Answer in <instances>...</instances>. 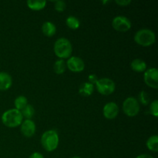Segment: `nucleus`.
<instances>
[{
  "mask_svg": "<svg viewBox=\"0 0 158 158\" xmlns=\"http://www.w3.org/2000/svg\"><path fill=\"white\" fill-rule=\"evenodd\" d=\"M66 24L71 29H77L80 26V20L77 17L73 16V15L67 17L66 19Z\"/></svg>",
  "mask_w": 158,
  "mask_h": 158,
  "instance_id": "19",
  "label": "nucleus"
},
{
  "mask_svg": "<svg viewBox=\"0 0 158 158\" xmlns=\"http://www.w3.org/2000/svg\"><path fill=\"white\" fill-rule=\"evenodd\" d=\"M98 77H97V75H95V74H90V75H89V77H88V80H89V83H92L93 85L97 82V80H98Z\"/></svg>",
  "mask_w": 158,
  "mask_h": 158,
  "instance_id": "26",
  "label": "nucleus"
},
{
  "mask_svg": "<svg viewBox=\"0 0 158 158\" xmlns=\"http://www.w3.org/2000/svg\"><path fill=\"white\" fill-rule=\"evenodd\" d=\"M103 113L105 118L108 120H113V119H115L118 115L119 107L116 103L110 102L103 106Z\"/></svg>",
  "mask_w": 158,
  "mask_h": 158,
  "instance_id": "10",
  "label": "nucleus"
},
{
  "mask_svg": "<svg viewBox=\"0 0 158 158\" xmlns=\"http://www.w3.org/2000/svg\"><path fill=\"white\" fill-rule=\"evenodd\" d=\"M29 158H44V157H43V154H41L40 153L34 152L29 156Z\"/></svg>",
  "mask_w": 158,
  "mask_h": 158,
  "instance_id": "27",
  "label": "nucleus"
},
{
  "mask_svg": "<svg viewBox=\"0 0 158 158\" xmlns=\"http://www.w3.org/2000/svg\"><path fill=\"white\" fill-rule=\"evenodd\" d=\"M107 2H110V1H103L102 2V3H103V4H105V3H107Z\"/></svg>",
  "mask_w": 158,
  "mask_h": 158,
  "instance_id": "29",
  "label": "nucleus"
},
{
  "mask_svg": "<svg viewBox=\"0 0 158 158\" xmlns=\"http://www.w3.org/2000/svg\"><path fill=\"white\" fill-rule=\"evenodd\" d=\"M123 113L128 117H135L140 112V103L135 97H127L123 103Z\"/></svg>",
  "mask_w": 158,
  "mask_h": 158,
  "instance_id": "5",
  "label": "nucleus"
},
{
  "mask_svg": "<svg viewBox=\"0 0 158 158\" xmlns=\"http://www.w3.org/2000/svg\"><path fill=\"white\" fill-rule=\"evenodd\" d=\"M94 91V86L92 83L89 82H86L80 85L79 88V93L83 97H89L92 95V94Z\"/></svg>",
  "mask_w": 158,
  "mask_h": 158,
  "instance_id": "14",
  "label": "nucleus"
},
{
  "mask_svg": "<svg viewBox=\"0 0 158 158\" xmlns=\"http://www.w3.org/2000/svg\"><path fill=\"white\" fill-rule=\"evenodd\" d=\"M147 147L150 151L153 152H157L158 151V137L157 135H153L148 138L146 143Z\"/></svg>",
  "mask_w": 158,
  "mask_h": 158,
  "instance_id": "17",
  "label": "nucleus"
},
{
  "mask_svg": "<svg viewBox=\"0 0 158 158\" xmlns=\"http://www.w3.org/2000/svg\"><path fill=\"white\" fill-rule=\"evenodd\" d=\"M27 6L29 9H32V10H41V9H44L46 6V2L44 0H37V1H32V0H29L27 1Z\"/></svg>",
  "mask_w": 158,
  "mask_h": 158,
  "instance_id": "16",
  "label": "nucleus"
},
{
  "mask_svg": "<svg viewBox=\"0 0 158 158\" xmlns=\"http://www.w3.org/2000/svg\"><path fill=\"white\" fill-rule=\"evenodd\" d=\"M115 2L120 6H127L131 3V0H116Z\"/></svg>",
  "mask_w": 158,
  "mask_h": 158,
  "instance_id": "25",
  "label": "nucleus"
},
{
  "mask_svg": "<svg viewBox=\"0 0 158 158\" xmlns=\"http://www.w3.org/2000/svg\"><path fill=\"white\" fill-rule=\"evenodd\" d=\"M136 158H154L152 156L149 155V154H140V155L137 156Z\"/></svg>",
  "mask_w": 158,
  "mask_h": 158,
  "instance_id": "28",
  "label": "nucleus"
},
{
  "mask_svg": "<svg viewBox=\"0 0 158 158\" xmlns=\"http://www.w3.org/2000/svg\"><path fill=\"white\" fill-rule=\"evenodd\" d=\"M55 5H54V7H55V9L58 12H62L66 9V2L63 0H58V1H55Z\"/></svg>",
  "mask_w": 158,
  "mask_h": 158,
  "instance_id": "24",
  "label": "nucleus"
},
{
  "mask_svg": "<svg viewBox=\"0 0 158 158\" xmlns=\"http://www.w3.org/2000/svg\"><path fill=\"white\" fill-rule=\"evenodd\" d=\"M41 143L46 151H55L59 145L58 133L54 130L46 131L41 137Z\"/></svg>",
  "mask_w": 158,
  "mask_h": 158,
  "instance_id": "3",
  "label": "nucleus"
},
{
  "mask_svg": "<svg viewBox=\"0 0 158 158\" xmlns=\"http://www.w3.org/2000/svg\"><path fill=\"white\" fill-rule=\"evenodd\" d=\"M14 105H15V109L21 111L28 105L27 98L24 96H19L18 97L15 98V101H14Z\"/></svg>",
  "mask_w": 158,
  "mask_h": 158,
  "instance_id": "18",
  "label": "nucleus"
},
{
  "mask_svg": "<svg viewBox=\"0 0 158 158\" xmlns=\"http://www.w3.org/2000/svg\"><path fill=\"white\" fill-rule=\"evenodd\" d=\"M42 31L47 37H52L56 34V27L52 22H45L42 26Z\"/></svg>",
  "mask_w": 158,
  "mask_h": 158,
  "instance_id": "13",
  "label": "nucleus"
},
{
  "mask_svg": "<svg viewBox=\"0 0 158 158\" xmlns=\"http://www.w3.org/2000/svg\"><path fill=\"white\" fill-rule=\"evenodd\" d=\"M21 114L23 115V117H25L26 120H30L33 117L34 114H35V110H34L33 106L28 104L24 109L22 110Z\"/></svg>",
  "mask_w": 158,
  "mask_h": 158,
  "instance_id": "21",
  "label": "nucleus"
},
{
  "mask_svg": "<svg viewBox=\"0 0 158 158\" xmlns=\"http://www.w3.org/2000/svg\"><path fill=\"white\" fill-rule=\"evenodd\" d=\"M131 69L135 72H143L147 69V64L141 59H135L131 62Z\"/></svg>",
  "mask_w": 158,
  "mask_h": 158,
  "instance_id": "15",
  "label": "nucleus"
},
{
  "mask_svg": "<svg viewBox=\"0 0 158 158\" xmlns=\"http://www.w3.org/2000/svg\"><path fill=\"white\" fill-rule=\"evenodd\" d=\"M71 158H81V157H71Z\"/></svg>",
  "mask_w": 158,
  "mask_h": 158,
  "instance_id": "30",
  "label": "nucleus"
},
{
  "mask_svg": "<svg viewBox=\"0 0 158 158\" xmlns=\"http://www.w3.org/2000/svg\"><path fill=\"white\" fill-rule=\"evenodd\" d=\"M23 118V117L21 114V111L13 108V109L8 110L3 113L2 115V122L5 126L13 128L21 125Z\"/></svg>",
  "mask_w": 158,
  "mask_h": 158,
  "instance_id": "1",
  "label": "nucleus"
},
{
  "mask_svg": "<svg viewBox=\"0 0 158 158\" xmlns=\"http://www.w3.org/2000/svg\"><path fill=\"white\" fill-rule=\"evenodd\" d=\"M66 62L63 60H58L54 63L53 69L56 74H63L66 71Z\"/></svg>",
  "mask_w": 158,
  "mask_h": 158,
  "instance_id": "20",
  "label": "nucleus"
},
{
  "mask_svg": "<svg viewBox=\"0 0 158 158\" xmlns=\"http://www.w3.org/2000/svg\"><path fill=\"white\" fill-rule=\"evenodd\" d=\"M138 99L139 101L140 102V103H142V104L144 105V106H147V105L149 104L150 100H151L149 94H148L146 91H141V92L139 94Z\"/></svg>",
  "mask_w": 158,
  "mask_h": 158,
  "instance_id": "22",
  "label": "nucleus"
},
{
  "mask_svg": "<svg viewBox=\"0 0 158 158\" xmlns=\"http://www.w3.org/2000/svg\"><path fill=\"white\" fill-rule=\"evenodd\" d=\"M54 52L56 55L61 60L69 58L73 52L72 44L67 39H58L54 44Z\"/></svg>",
  "mask_w": 158,
  "mask_h": 158,
  "instance_id": "2",
  "label": "nucleus"
},
{
  "mask_svg": "<svg viewBox=\"0 0 158 158\" xmlns=\"http://www.w3.org/2000/svg\"><path fill=\"white\" fill-rule=\"evenodd\" d=\"M66 66L70 71L74 73L82 72L85 68L84 61L77 56H72L66 62Z\"/></svg>",
  "mask_w": 158,
  "mask_h": 158,
  "instance_id": "9",
  "label": "nucleus"
},
{
  "mask_svg": "<svg viewBox=\"0 0 158 158\" xmlns=\"http://www.w3.org/2000/svg\"><path fill=\"white\" fill-rule=\"evenodd\" d=\"M112 26L114 29L118 32H127L131 28V22L127 17L118 15L114 18Z\"/></svg>",
  "mask_w": 158,
  "mask_h": 158,
  "instance_id": "7",
  "label": "nucleus"
},
{
  "mask_svg": "<svg viewBox=\"0 0 158 158\" xmlns=\"http://www.w3.org/2000/svg\"><path fill=\"white\" fill-rule=\"evenodd\" d=\"M150 113L154 117H157L158 116V101L157 100H154L150 105Z\"/></svg>",
  "mask_w": 158,
  "mask_h": 158,
  "instance_id": "23",
  "label": "nucleus"
},
{
  "mask_svg": "<svg viewBox=\"0 0 158 158\" xmlns=\"http://www.w3.org/2000/svg\"><path fill=\"white\" fill-rule=\"evenodd\" d=\"M143 80L148 86L154 89L158 88V70L156 68H149L145 70Z\"/></svg>",
  "mask_w": 158,
  "mask_h": 158,
  "instance_id": "8",
  "label": "nucleus"
},
{
  "mask_svg": "<svg viewBox=\"0 0 158 158\" xmlns=\"http://www.w3.org/2000/svg\"><path fill=\"white\" fill-rule=\"evenodd\" d=\"M21 133L26 137H32L35 133V124L33 120H26L21 123Z\"/></svg>",
  "mask_w": 158,
  "mask_h": 158,
  "instance_id": "11",
  "label": "nucleus"
},
{
  "mask_svg": "<svg viewBox=\"0 0 158 158\" xmlns=\"http://www.w3.org/2000/svg\"><path fill=\"white\" fill-rule=\"evenodd\" d=\"M97 91L102 95H110L114 92L116 88L115 83L111 79L102 78L96 83Z\"/></svg>",
  "mask_w": 158,
  "mask_h": 158,
  "instance_id": "6",
  "label": "nucleus"
},
{
  "mask_svg": "<svg viewBox=\"0 0 158 158\" xmlns=\"http://www.w3.org/2000/svg\"><path fill=\"white\" fill-rule=\"evenodd\" d=\"M134 40L140 46H149L155 43L156 36L154 32L151 29H142L136 32Z\"/></svg>",
  "mask_w": 158,
  "mask_h": 158,
  "instance_id": "4",
  "label": "nucleus"
},
{
  "mask_svg": "<svg viewBox=\"0 0 158 158\" xmlns=\"http://www.w3.org/2000/svg\"><path fill=\"white\" fill-rule=\"evenodd\" d=\"M12 84V77L6 72H0V90H7Z\"/></svg>",
  "mask_w": 158,
  "mask_h": 158,
  "instance_id": "12",
  "label": "nucleus"
}]
</instances>
